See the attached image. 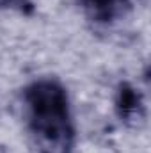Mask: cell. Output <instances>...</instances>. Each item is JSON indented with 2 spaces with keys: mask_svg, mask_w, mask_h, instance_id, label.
Segmentation results:
<instances>
[{
  "mask_svg": "<svg viewBox=\"0 0 151 153\" xmlns=\"http://www.w3.org/2000/svg\"><path fill=\"white\" fill-rule=\"evenodd\" d=\"M29 128L41 153H73L75 125L64 85L53 78L32 82L23 91Z\"/></svg>",
  "mask_w": 151,
  "mask_h": 153,
  "instance_id": "cell-1",
  "label": "cell"
},
{
  "mask_svg": "<svg viewBox=\"0 0 151 153\" xmlns=\"http://www.w3.org/2000/svg\"><path fill=\"white\" fill-rule=\"evenodd\" d=\"M115 112L121 117V121L128 125H139L146 117L144 98L139 93V89H135L128 82H123L117 87L115 94Z\"/></svg>",
  "mask_w": 151,
  "mask_h": 153,
  "instance_id": "cell-2",
  "label": "cell"
},
{
  "mask_svg": "<svg viewBox=\"0 0 151 153\" xmlns=\"http://www.w3.org/2000/svg\"><path fill=\"white\" fill-rule=\"evenodd\" d=\"M133 2L135 0H80L85 13L93 20L103 22V23H109L124 16L132 9Z\"/></svg>",
  "mask_w": 151,
  "mask_h": 153,
  "instance_id": "cell-3",
  "label": "cell"
}]
</instances>
